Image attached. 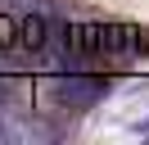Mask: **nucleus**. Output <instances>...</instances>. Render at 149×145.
Returning <instances> with one entry per match:
<instances>
[{
  "label": "nucleus",
  "mask_w": 149,
  "mask_h": 145,
  "mask_svg": "<svg viewBox=\"0 0 149 145\" xmlns=\"http://www.w3.org/2000/svg\"><path fill=\"white\" fill-rule=\"evenodd\" d=\"M104 91H109L104 82H95V77H77V72H72V77H59L54 86H50V95H54L63 109H91Z\"/></svg>",
  "instance_id": "nucleus-1"
},
{
  "label": "nucleus",
  "mask_w": 149,
  "mask_h": 145,
  "mask_svg": "<svg viewBox=\"0 0 149 145\" xmlns=\"http://www.w3.org/2000/svg\"><path fill=\"white\" fill-rule=\"evenodd\" d=\"M5 141H54V127H45V122H9Z\"/></svg>",
  "instance_id": "nucleus-2"
},
{
  "label": "nucleus",
  "mask_w": 149,
  "mask_h": 145,
  "mask_svg": "<svg viewBox=\"0 0 149 145\" xmlns=\"http://www.w3.org/2000/svg\"><path fill=\"white\" fill-rule=\"evenodd\" d=\"M5 127H9V104H5V86H0V141H5Z\"/></svg>",
  "instance_id": "nucleus-3"
},
{
  "label": "nucleus",
  "mask_w": 149,
  "mask_h": 145,
  "mask_svg": "<svg viewBox=\"0 0 149 145\" xmlns=\"http://www.w3.org/2000/svg\"><path fill=\"white\" fill-rule=\"evenodd\" d=\"M14 5H23V0H0V9H14Z\"/></svg>",
  "instance_id": "nucleus-4"
}]
</instances>
